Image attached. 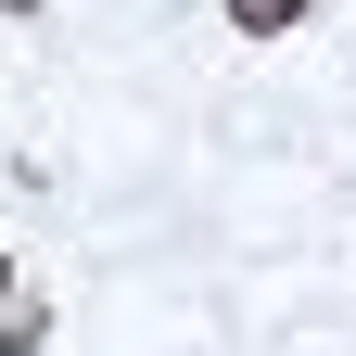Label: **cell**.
<instances>
[{
  "mask_svg": "<svg viewBox=\"0 0 356 356\" xmlns=\"http://www.w3.org/2000/svg\"><path fill=\"white\" fill-rule=\"evenodd\" d=\"M216 13H229L242 38H293V26H305V0H216Z\"/></svg>",
  "mask_w": 356,
  "mask_h": 356,
  "instance_id": "cell-2",
  "label": "cell"
},
{
  "mask_svg": "<svg viewBox=\"0 0 356 356\" xmlns=\"http://www.w3.org/2000/svg\"><path fill=\"white\" fill-rule=\"evenodd\" d=\"M51 343V305H26V293H0V356H38Z\"/></svg>",
  "mask_w": 356,
  "mask_h": 356,
  "instance_id": "cell-1",
  "label": "cell"
},
{
  "mask_svg": "<svg viewBox=\"0 0 356 356\" xmlns=\"http://www.w3.org/2000/svg\"><path fill=\"white\" fill-rule=\"evenodd\" d=\"M0 13H51V0H0Z\"/></svg>",
  "mask_w": 356,
  "mask_h": 356,
  "instance_id": "cell-3",
  "label": "cell"
},
{
  "mask_svg": "<svg viewBox=\"0 0 356 356\" xmlns=\"http://www.w3.org/2000/svg\"><path fill=\"white\" fill-rule=\"evenodd\" d=\"M0 293H13V242H0Z\"/></svg>",
  "mask_w": 356,
  "mask_h": 356,
  "instance_id": "cell-4",
  "label": "cell"
}]
</instances>
